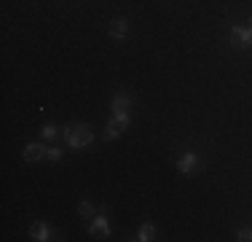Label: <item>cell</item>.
<instances>
[{"label": "cell", "instance_id": "cell-1", "mask_svg": "<svg viewBox=\"0 0 252 242\" xmlns=\"http://www.w3.org/2000/svg\"><path fill=\"white\" fill-rule=\"evenodd\" d=\"M64 135V143L70 145V148L81 151V148H89V145L94 143V129L89 124H70L62 129Z\"/></svg>", "mask_w": 252, "mask_h": 242}, {"label": "cell", "instance_id": "cell-2", "mask_svg": "<svg viewBox=\"0 0 252 242\" xmlns=\"http://www.w3.org/2000/svg\"><path fill=\"white\" fill-rule=\"evenodd\" d=\"M228 38H231L233 48H252V16L247 19V24H233Z\"/></svg>", "mask_w": 252, "mask_h": 242}, {"label": "cell", "instance_id": "cell-3", "mask_svg": "<svg viewBox=\"0 0 252 242\" xmlns=\"http://www.w3.org/2000/svg\"><path fill=\"white\" fill-rule=\"evenodd\" d=\"M199 167H201V156L196 154V151H183V154H180V159H177V169H180L183 175L193 178V175L199 172Z\"/></svg>", "mask_w": 252, "mask_h": 242}, {"label": "cell", "instance_id": "cell-4", "mask_svg": "<svg viewBox=\"0 0 252 242\" xmlns=\"http://www.w3.org/2000/svg\"><path fill=\"white\" fill-rule=\"evenodd\" d=\"M89 234H92V237H102V240L110 237L113 229H110V221H107V215H102V213L94 215L92 223H89Z\"/></svg>", "mask_w": 252, "mask_h": 242}, {"label": "cell", "instance_id": "cell-5", "mask_svg": "<svg viewBox=\"0 0 252 242\" xmlns=\"http://www.w3.org/2000/svg\"><path fill=\"white\" fill-rule=\"evenodd\" d=\"M30 237H32L35 242H49V240H54V232H51V226L46 221H35L32 229H30Z\"/></svg>", "mask_w": 252, "mask_h": 242}, {"label": "cell", "instance_id": "cell-6", "mask_svg": "<svg viewBox=\"0 0 252 242\" xmlns=\"http://www.w3.org/2000/svg\"><path fill=\"white\" fill-rule=\"evenodd\" d=\"M110 38L113 40H126L129 38V19H124V16L113 19L110 22Z\"/></svg>", "mask_w": 252, "mask_h": 242}, {"label": "cell", "instance_id": "cell-7", "mask_svg": "<svg viewBox=\"0 0 252 242\" xmlns=\"http://www.w3.org/2000/svg\"><path fill=\"white\" fill-rule=\"evenodd\" d=\"M22 156H25V161H30V164H35V161L46 159V148L40 143H27L25 151H22Z\"/></svg>", "mask_w": 252, "mask_h": 242}, {"label": "cell", "instance_id": "cell-8", "mask_svg": "<svg viewBox=\"0 0 252 242\" xmlns=\"http://www.w3.org/2000/svg\"><path fill=\"white\" fill-rule=\"evenodd\" d=\"M110 111L113 113H129L131 111V97L126 92H118L116 97H113V102H110Z\"/></svg>", "mask_w": 252, "mask_h": 242}, {"label": "cell", "instance_id": "cell-9", "mask_svg": "<svg viewBox=\"0 0 252 242\" xmlns=\"http://www.w3.org/2000/svg\"><path fill=\"white\" fill-rule=\"evenodd\" d=\"M118 135H124V129L116 124V119L110 116V121H107V126H105V132H102V140H105V143H110V140H116Z\"/></svg>", "mask_w": 252, "mask_h": 242}, {"label": "cell", "instance_id": "cell-10", "mask_svg": "<svg viewBox=\"0 0 252 242\" xmlns=\"http://www.w3.org/2000/svg\"><path fill=\"white\" fill-rule=\"evenodd\" d=\"M137 240H140V242H151V240H156V226H153V223H142L140 232H137Z\"/></svg>", "mask_w": 252, "mask_h": 242}, {"label": "cell", "instance_id": "cell-11", "mask_svg": "<svg viewBox=\"0 0 252 242\" xmlns=\"http://www.w3.org/2000/svg\"><path fill=\"white\" fill-rule=\"evenodd\" d=\"M97 213H99V210L94 207L92 202H81V204H78V215H81V218H86V221H92V218L97 215Z\"/></svg>", "mask_w": 252, "mask_h": 242}, {"label": "cell", "instance_id": "cell-12", "mask_svg": "<svg viewBox=\"0 0 252 242\" xmlns=\"http://www.w3.org/2000/svg\"><path fill=\"white\" fill-rule=\"evenodd\" d=\"M113 119H116V124L121 126L124 132L129 129V124H131V113H113Z\"/></svg>", "mask_w": 252, "mask_h": 242}, {"label": "cell", "instance_id": "cell-13", "mask_svg": "<svg viewBox=\"0 0 252 242\" xmlns=\"http://www.w3.org/2000/svg\"><path fill=\"white\" fill-rule=\"evenodd\" d=\"M64 156V151L59 148V145H51V148H46V159L49 161H59Z\"/></svg>", "mask_w": 252, "mask_h": 242}, {"label": "cell", "instance_id": "cell-14", "mask_svg": "<svg viewBox=\"0 0 252 242\" xmlns=\"http://www.w3.org/2000/svg\"><path fill=\"white\" fill-rule=\"evenodd\" d=\"M40 135L46 137V140H54V137L59 135V129H57V124H46L43 129H40Z\"/></svg>", "mask_w": 252, "mask_h": 242}, {"label": "cell", "instance_id": "cell-15", "mask_svg": "<svg viewBox=\"0 0 252 242\" xmlns=\"http://www.w3.org/2000/svg\"><path fill=\"white\" fill-rule=\"evenodd\" d=\"M236 240H239V242H252V226L239 229V232H236Z\"/></svg>", "mask_w": 252, "mask_h": 242}]
</instances>
